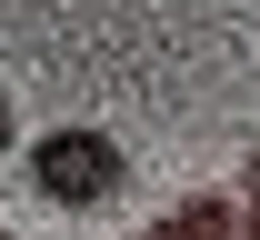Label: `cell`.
Returning a JSON list of instances; mask_svg holds the SVG:
<instances>
[{"label": "cell", "instance_id": "cell-2", "mask_svg": "<svg viewBox=\"0 0 260 240\" xmlns=\"http://www.w3.org/2000/svg\"><path fill=\"white\" fill-rule=\"evenodd\" d=\"M240 210L230 200H180V210H160V240H190V230H230Z\"/></svg>", "mask_w": 260, "mask_h": 240}, {"label": "cell", "instance_id": "cell-1", "mask_svg": "<svg viewBox=\"0 0 260 240\" xmlns=\"http://www.w3.org/2000/svg\"><path fill=\"white\" fill-rule=\"evenodd\" d=\"M120 180H130V160L110 130H40L30 140V190L50 210H100V200H120Z\"/></svg>", "mask_w": 260, "mask_h": 240}, {"label": "cell", "instance_id": "cell-4", "mask_svg": "<svg viewBox=\"0 0 260 240\" xmlns=\"http://www.w3.org/2000/svg\"><path fill=\"white\" fill-rule=\"evenodd\" d=\"M0 150H10V100H0Z\"/></svg>", "mask_w": 260, "mask_h": 240}, {"label": "cell", "instance_id": "cell-3", "mask_svg": "<svg viewBox=\"0 0 260 240\" xmlns=\"http://www.w3.org/2000/svg\"><path fill=\"white\" fill-rule=\"evenodd\" d=\"M250 180H260V160H250ZM240 220H250V230H260V190H250V210H240Z\"/></svg>", "mask_w": 260, "mask_h": 240}]
</instances>
